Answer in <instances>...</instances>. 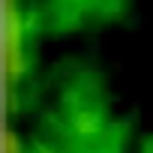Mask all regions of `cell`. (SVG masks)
<instances>
[{
  "label": "cell",
  "instance_id": "6da1fadb",
  "mask_svg": "<svg viewBox=\"0 0 153 153\" xmlns=\"http://www.w3.org/2000/svg\"><path fill=\"white\" fill-rule=\"evenodd\" d=\"M21 24H18V12L9 9L6 15V72H9V78H18V72H21V60H24V51H21Z\"/></svg>",
  "mask_w": 153,
  "mask_h": 153
}]
</instances>
